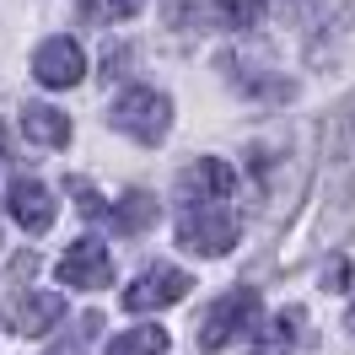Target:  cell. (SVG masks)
I'll list each match as a JSON object with an SVG mask.
<instances>
[{
  "instance_id": "6da1fadb",
  "label": "cell",
  "mask_w": 355,
  "mask_h": 355,
  "mask_svg": "<svg viewBox=\"0 0 355 355\" xmlns=\"http://www.w3.org/2000/svg\"><path fill=\"white\" fill-rule=\"evenodd\" d=\"M113 130L140 140V146H156V140H167L173 130V97L167 92H151V87H130L119 103H113Z\"/></svg>"
},
{
  "instance_id": "7a4b0ae2",
  "label": "cell",
  "mask_w": 355,
  "mask_h": 355,
  "mask_svg": "<svg viewBox=\"0 0 355 355\" xmlns=\"http://www.w3.org/2000/svg\"><path fill=\"white\" fill-rule=\"evenodd\" d=\"M253 318H259V291H253V286H237V291H226L221 302L200 318L194 339H200L205 355H216V350H226L232 339H243V334L253 329Z\"/></svg>"
},
{
  "instance_id": "3957f363",
  "label": "cell",
  "mask_w": 355,
  "mask_h": 355,
  "mask_svg": "<svg viewBox=\"0 0 355 355\" xmlns=\"http://www.w3.org/2000/svg\"><path fill=\"white\" fill-rule=\"evenodd\" d=\"M232 194H237V173L226 167L221 156H200L194 167H183V178H178V200L189 205V210L226 205Z\"/></svg>"
},
{
  "instance_id": "277c9868",
  "label": "cell",
  "mask_w": 355,
  "mask_h": 355,
  "mask_svg": "<svg viewBox=\"0 0 355 355\" xmlns=\"http://www.w3.org/2000/svg\"><path fill=\"white\" fill-rule=\"evenodd\" d=\"M178 243L189 248V253L221 259L226 248L237 243V216H232V210H221V205H210V210H189V216L178 221Z\"/></svg>"
},
{
  "instance_id": "5b68a950",
  "label": "cell",
  "mask_w": 355,
  "mask_h": 355,
  "mask_svg": "<svg viewBox=\"0 0 355 355\" xmlns=\"http://www.w3.org/2000/svg\"><path fill=\"white\" fill-rule=\"evenodd\" d=\"M189 275L183 269H173V264H156V269H146L135 286H124V312H162V307H173V302H183L189 296Z\"/></svg>"
},
{
  "instance_id": "8992f818",
  "label": "cell",
  "mask_w": 355,
  "mask_h": 355,
  "mask_svg": "<svg viewBox=\"0 0 355 355\" xmlns=\"http://www.w3.org/2000/svg\"><path fill=\"white\" fill-rule=\"evenodd\" d=\"M60 280H65L70 291H103V286H113V259H108V248L97 243V237L70 243L65 259H60Z\"/></svg>"
},
{
  "instance_id": "52a82bcc",
  "label": "cell",
  "mask_w": 355,
  "mask_h": 355,
  "mask_svg": "<svg viewBox=\"0 0 355 355\" xmlns=\"http://www.w3.org/2000/svg\"><path fill=\"white\" fill-rule=\"evenodd\" d=\"M33 76H38L49 92H65L87 76V54H81V44H70V38H49V44L33 54Z\"/></svg>"
},
{
  "instance_id": "ba28073f",
  "label": "cell",
  "mask_w": 355,
  "mask_h": 355,
  "mask_svg": "<svg viewBox=\"0 0 355 355\" xmlns=\"http://www.w3.org/2000/svg\"><path fill=\"white\" fill-rule=\"evenodd\" d=\"M6 210H11L17 226H27L33 237H44L49 226H54V210H60V205H54V194H49L38 178H17V183L6 189Z\"/></svg>"
},
{
  "instance_id": "9c48e42d",
  "label": "cell",
  "mask_w": 355,
  "mask_h": 355,
  "mask_svg": "<svg viewBox=\"0 0 355 355\" xmlns=\"http://www.w3.org/2000/svg\"><path fill=\"white\" fill-rule=\"evenodd\" d=\"M60 318H65V296H60V291L27 296V302H17V307H11V323H17V334H27V339L60 329Z\"/></svg>"
},
{
  "instance_id": "30bf717a",
  "label": "cell",
  "mask_w": 355,
  "mask_h": 355,
  "mask_svg": "<svg viewBox=\"0 0 355 355\" xmlns=\"http://www.w3.org/2000/svg\"><path fill=\"white\" fill-rule=\"evenodd\" d=\"M302 323H307V318H302V307L275 312V318L264 323V334L248 345V355H291V350H296V339H302Z\"/></svg>"
},
{
  "instance_id": "8fae6325",
  "label": "cell",
  "mask_w": 355,
  "mask_h": 355,
  "mask_svg": "<svg viewBox=\"0 0 355 355\" xmlns=\"http://www.w3.org/2000/svg\"><path fill=\"white\" fill-rule=\"evenodd\" d=\"M22 135L33 140V146H70V119L60 108L27 103V108H22Z\"/></svg>"
},
{
  "instance_id": "7c38bea8",
  "label": "cell",
  "mask_w": 355,
  "mask_h": 355,
  "mask_svg": "<svg viewBox=\"0 0 355 355\" xmlns=\"http://www.w3.org/2000/svg\"><path fill=\"white\" fill-rule=\"evenodd\" d=\"M156 221V200L151 194H124V200L113 205V232H146V226Z\"/></svg>"
},
{
  "instance_id": "4fadbf2b",
  "label": "cell",
  "mask_w": 355,
  "mask_h": 355,
  "mask_svg": "<svg viewBox=\"0 0 355 355\" xmlns=\"http://www.w3.org/2000/svg\"><path fill=\"white\" fill-rule=\"evenodd\" d=\"M108 355H167V334L162 329H130L108 345Z\"/></svg>"
},
{
  "instance_id": "5bb4252c",
  "label": "cell",
  "mask_w": 355,
  "mask_h": 355,
  "mask_svg": "<svg viewBox=\"0 0 355 355\" xmlns=\"http://www.w3.org/2000/svg\"><path fill=\"white\" fill-rule=\"evenodd\" d=\"M269 11V0H216V17H221L226 27H237V33H248V27H259Z\"/></svg>"
},
{
  "instance_id": "9a60e30c",
  "label": "cell",
  "mask_w": 355,
  "mask_h": 355,
  "mask_svg": "<svg viewBox=\"0 0 355 355\" xmlns=\"http://www.w3.org/2000/svg\"><path fill=\"white\" fill-rule=\"evenodd\" d=\"M76 6H81V17H87V22L108 27V22H130L146 0H76Z\"/></svg>"
},
{
  "instance_id": "2e32d148",
  "label": "cell",
  "mask_w": 355,
  "mask_h": 355,
  "mask_svg": "<svg viewBox=\"0 0 355 355\" xmlns=\"http://www.w3.org/2000/svg\"><path fill=\"white\" fill-rule=\"evenodd\" d=\"M70 194H76V205H81V216H103V194L92 189L87 178H70Z\"/></svg>"
},
{
  "instance_id": "e0dca14e",
  "label": "cell",
  "mask_w": 355,
  "mask_h": 355,
  "mask_svg": "<svg viewBox=\"0 0 355 355\" xmlns=\"http://www.w3.org/2000/svg\"><path fill=\"white\" fill-rule=\"evenodd\" d=\"M345 280H350V264H345V259H334V264L323 269V291H345Z\"/></svg>"
},
{
  "instance_id": "ac0fdd59",
  "label": "cell",
  "mask_w": 355,
  "mask_h": 355,
  "mask_svg": "<svg viewBox=\"0 0 355 355\" xmlns=\"http://www.w3.org/2000/svg\"><path fill=\"white\" fill-rule=\"evenodd\" d=\"M97 323H103V318H87V323H81V339H76V345H60V350H49V355H87L81 345H87L92 334H97Z\"/></svg>"
},
{
  "instance_id": "d6986e66",
  "label": "cell",
  "mask_w": 355,
  "mask_h": 355,
  "mask_svg": "<svg viewBox=\"0 0 355 355\" xmlns=\"http://www.w3.org/2000/svg\"><path fill=\"white\" fill-rule=\"evenodd\" d=\"M345 329H350V334H355V307H350V318H345Z\"/></svg>"
},
{
  "instance_id": "ffe728a7",
  "label": "cell",
  "mask_w": 355,
  "mask_h": 355,
  "mask_svg": "<svg viewBox=\"0 0 355 355\" xmlns=\"http://www.w3.org/2000/svg\"><path fill=\"white\" fill-rule=\"evenodd\" d=\"M0 156H6V130H0Z\"/></svg>"
}]
</instances>
